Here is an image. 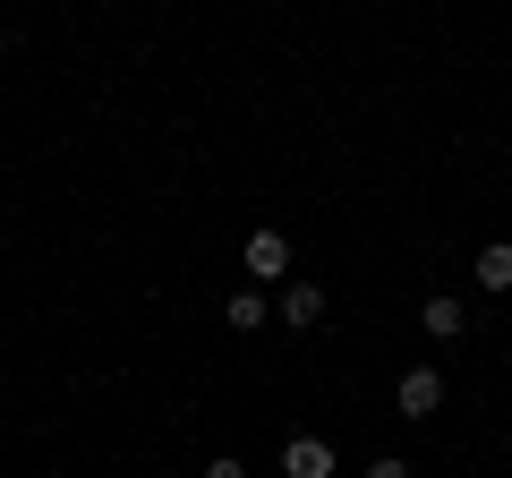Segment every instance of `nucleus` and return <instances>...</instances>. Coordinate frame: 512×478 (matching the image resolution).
Returning <instances> with one entry per match:
<instances>
[{"instance_id":"2","label":"nucleus","mask_w":512,"mask_h":478,"mask_svg":"<svg viewBox=\"0 0 512 478\" xmlns=\"http://www.w3.org/2000/svg\"><path fill=\"white\" fill-rule=\"evenodd\" d=\"M282 478H333V444L325 436H282Z\"/></svg>"},{"instance_id":"4","label":"nucleus","mask_w":512,"mask_h":478,"mask_svg":"<svg viewBox=\"0 0 512 478\" xmlns=\"http://www.w3.org/2000/svg\"><path fill=\"white\" fill-rule=\"evenodd\" d=\"M470 274H478V291H495V299H504V291H512V239H487Z\"/></svg>"},{"instance_id":"5","label":"nucleus","mask_w":512,"mask_h":478,"mask_svg":"<svg viewBox=\"0 0 512 478\" xmlns=\"http://www.w3.org/2000/svg\"><path fill=\"white\" fill-rule=\"evenodd\" d=\"M325 316V291L316 282H282V325H316Z\"/></svg>"},{"instance_id":"1","label":"nucleus","mask_w":512,"mask_h":478,"mask_svg":"<svg viewBox=\"0 0 512 478\" xmlns=\"http://www.w3.org/2000/svg\"><path fill=\"white\" fill-rule=\"evenodd\" d=\"M239 265H248L256 282H291V239H282V231H248Z\"/></svg>"},{"instance_id":"10","label":"nucleus","mask_w":512,"mask_h":478,"mask_svg":"<svg viewBox=\"0 0 512 478\" xmlns=\"http://www.w3.org/2000/svg\"><path fill=\"white\" fill-rule=\"evenodd\" d=\"M0 60H9V26H0Z\"/></svg>"},{"instance_id":"6","label":"nucleus","mask_w":512,"mask_h":478,"mask_svg":"<svg viewBox=\"0 0 512 478\" xmlns=\"http://www.w3.org/2000/svg\"><path fill=\"white\" fill-rule=\"evenodd\" d=\"M222 325H231V333H256V325H265V291H256V282H248V291H231V299H222Z\"/></svg>"},{"instance_id":"9","label":"nucleus","mask_w":512,"mask_h":478,"mask_svg":"<svg viewBox=\"0 0 512 478\" xmlns=\"http://www.w3.org/2000/svg\"><path fill=\"white\" fill-rule=\"evenodd\" d=\"M205 478H248V470H239L231 453H214V461H205Z\"/></svg>"},{"instance_id":"7","label":"nucleus","mask_w":512,"mask_h":478,"mask_svg":"<svg viewBox=\"0 0 512 478\" xmlns=\"http://www.w3.org/2000/svg\"><path fill=\"white\" fill-rule=\"evenodd\" d=\"M427 333H436V342H453V333H461V299H444V291H427Z\"/></svg>"},{"instance_id":"3","label":"nucleus","mask_w":512,"mask_h":478,"mask_svg":"<svg viewBox=\"0 0 512 478\" xmlns=\"http://www.w3.org/2000/svg\"><path fill=\"white\" fill-rule=\"evenodd\" d=\"M393 402H402V419H427V410H444V376L436 368H410L402 385H393Z\"/></svg>"},{"instance_id":"11","label":"nucleus","mask_w":512,"mask_h":478,"mask_svg":"<svg viewBox=\"0 0 512 478\" xmlns=\"http://www.w3.org/2000/svg\"><path fill=\"white\" fill-rule=\"evenodd\" d=\"M504 368H512V350H504Z\"/></svg>"},{"instance_id":"8","label":"nucleus","mask_w":512,"mask_h":478,"mask_svg":"<svg viewBox=\"0 0 512 478\" xmlns=\"http://www.w3.org/2000/svg\"><path fill=\"white\" fill-rule=\"evenodd\" d=\"M367 478H410V461L402 453H376V461H367Z\"/></svg>"}]
</instances>
